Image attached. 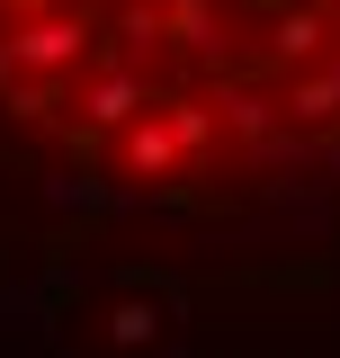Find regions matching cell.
<instances>
[{
    "instance_id": "obj_1",
    "label": "cell",
    "mask_w": 340,
    "mask_h": 358,
    "mask_svg": "<svg viewBox=\"0 0 340 358\" xmlns=\"http://www.w3.org/2000/svg\"><path fill=\"white\" fill-rule=\"evenodd\" d=\"M0 188L45 251L340 260V0H0Z\"/></svg>"
}]
</instances>
